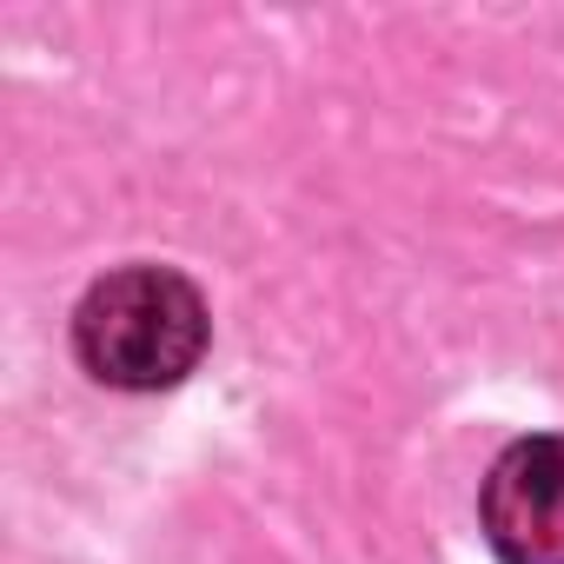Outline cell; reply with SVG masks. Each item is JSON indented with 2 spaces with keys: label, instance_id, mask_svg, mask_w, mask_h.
Wrapping results in <instances>:
<instances>
[{
  "label": "cell",
  "instance_id": "obj_1",
  "mask_svg": "<svg viewBox=\"0 0 564 564\" xmlns=\"http://www.w3.org/2000/svg\"><path fill=\"white\" fill-rule=\"evenodd\" d=\"M206 300L173 265H120L74 306V352L113 392H166L206 352Z\"/></svg>",
  "mask_w": 564,
  "mask_h": 564
},
{
  "label": "cell",
  "instance_id": "obj_2",
  "mask_svg": "<svg viewBox=\"0 0 564 564\" xmlns=\"http://www.w3.org/2000/svg\"><path fill=\"white\" fill-rule=\"evenodd\" d=\"M478 524L505 564H564V432H531L491 458Z\"/></svg>",
  "mask_w": 564,
  "mask_h": 564
}]
</instances>
